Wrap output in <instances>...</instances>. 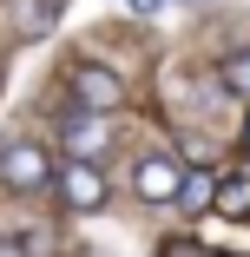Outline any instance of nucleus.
Instances as JSON below:
<instances>
[{"label": "nucleus", "instance_id": "f257e3e1", "mask_svg": "<svg viewBox=\"0 0 250 257\" xmlns=\"http://www.w3.org/2000/svg\"><path fill=\"white\" fill-rule=\"evenodd\" d=\"M53 159H46V145H33V139H14V145H0V185H7L14 198H27V191H46L53 185Z\"/></svg>", "mask_w": 250, "mask_h": 257}, {"label": "nucleus", "instance_id": "f03ea898", "mask_svg": "<svg viewBox=\"0 0 250 257\" xmlns=\"http://www.w3.org/2000/svg\"><path fill=\"white\" fill-rule=\"evenodd\" d=\"M66 92H73V106H86V112H119L125 106V79L112 73V66H99V60H79L73 73H66Z\"/></svg>", "mask_w": 250, "mask_h": 257}, {"label": "nucleus", "instance_id": "7ed1b4c3", "mask_svg": "<svg viewBox=\"0 0 250 257\" xmlns=\"http://www.w3.org/2000/svg\"><path fill=\"white\" fill-rule=\"evenodd\" d=\"M53 185H60V204H66V211H99V204H106L112 198V178L106 172H99V159H66L60 172H53Z\"/></svg>", "mask_w": 250, "mask_h": 257}, {"label": "nucleus", "instance_id": "20e7f679", "mask_svg": "<svg viewBox=\"0 0 250 257\" xmlns=\"http://www.w3.org/2000/svg\"><path fill=\"white\" fill-rule=\"evenodd\" d=\"M132 191H138L145 204H178V191H184V165L171 159V152H145V159L132 165Z\"/></svg>", "mask_w": 250, "mask_h": 257}, {"label": "nucleus", "instance_id": "39448f33", "mask_svg": "<svg viewBox=\"0 0 250 257\" xmlns=\"http://www.w3.org/2000/svg\"><path fill=\"white\" fill-rule=\"evenodd\" d=\"M60 145H66V159H99V152L112 145V119H106V112L73 106V112L60 119Z\"/></svg>", "mask_w": 250, "mask_h": 257}, {"label": "nucleus", "instance_id": "423d86ee", "mask_svg": "<svg viewBox=\"0 0 250 257\" xmlns=\"http://www.w3.org/2000/svg\"><path fill=\"white\" fill-rule=\"evenodd\" d=\"M178 204H184V211H211V204H217V172L191 165V172H184V191H178Z\"/></svg>", "mask_w": 250, "mask_h": 257}, {"label": "nucleus", "instance_id": "0eeeda50", "mask_svg": "<svg viewBox=\"0 0 250 257\" xmlns=\"http://www.w3.org/2000/svg\"><path fill=\"white\" fill-rule=\"evenodd\" d=\"M211 211H224V218H250V172L217 178V204H211Z\"/></svg>", "mask_w": 250, "mask_h": 257}, {"label": "nucleus", "instance_id": "6e6552de", "mask_svg": "<svg viewBox=\"0 0 250 257\" xmlns=\"http://www.w3.org/2000/svg\"><path fill=\"white\" fill-rule=\"evenodd\" d=\"M224 86H230L237 99H250V46H237V53L224 60Z\"/></svg>", "mask_w": 250, "mask_h": 257}, {"label": "nucleus", "instance_id": "1a4fd4ad", "mask_svg": "<svg viewBox=\"0 0 250 257\" xmlns=\"http://www.w3.org/2000/svg\"><path fill=\"white\" fill-rule=\"evenodd\" d=\"M7 7H14L20 33H46V0H7Z\"/></svg>", "mask_w": 250, "mask_h": 257}, {"label": "nucleus", "instance_id": "9d476101", "mask_svg": "<svg viewBox=\"0 0 250 257\" xmlns=\"http://www.w3.org/2000/svg\"><path fill=\"white\" fill-rule=\"evenodd\" d=\"M0 257H33V250H27V237H0Z\"/></svg>", "mask_w": 250, "mask_h": 257}, {"label": "nucleus", "instance_id": "9b49d317", "mask_svg": "<svg viewBox=\"0 0 250 257\" xmlns=\"http://www.w3.org/2000/svg\"><path fill=\"white\" fill-rule=\"evenodd\" d=\"M237 145H243V159H250V119H243V132H237Z\"/></svg>", "mask_w": 250, "mask_h": 257}, {"label": "nucleus", "instance_id": "f8f14e48", "mask_svg": "<svg viewBox=\"0 0 250 257\" xmlns=\"http://www.w3.org/2000/svg\"><path fill=\"white\" fill-rule=\"evenodd\" d=\"M125 7H138V14H152V7H158V0H125Z\"/></svg>", "mask_w": 250, "mask_h": 257}, {"label": "nucleus", "instance_id": "ddd939ff", "mask_svg": "<svg viewBox=\"0 0 250 257\" xmlns=\"http://www.w3.org/2000/svg\"><path fill=\"white\" fill-rule=\"evenodd\" d=\"M86 257H99V250H86Z\"/></svg>", "mask_w": 250, "mask_h": 257}]
</instances>
